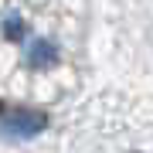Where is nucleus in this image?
Wrapping results in <instances>:
<instances>
[{"instance_id":"nucleus-2","label":"nucleus","mask_w":153,"mask_h":153,"mask_svg":"<svg viewBox=\"0 0 153 153\" xmlns=\"http://www.w3.org/2000/svg\"><path fill=\"white\" fill-rule=\"evenodd\" d=\"M27 61L31 65H58V44H51V41H38V44H31V51H27Z\"/></svg>"},{"instance_id":"nucleus-1","label":"nucleus","mask_w":153,"mask_h":153,"mask_svg":"<svg viewBox=\"0 0 153 153\" xmlns=\"http://www.w3.org/2000/svg\"><path fill=\"white\" fill-rule=\"evenodd\" d=\"M48 126V116L41 109H31V105H10L4 116H0V133L10 140H31Z\"/></svg>"}]
</instances>
